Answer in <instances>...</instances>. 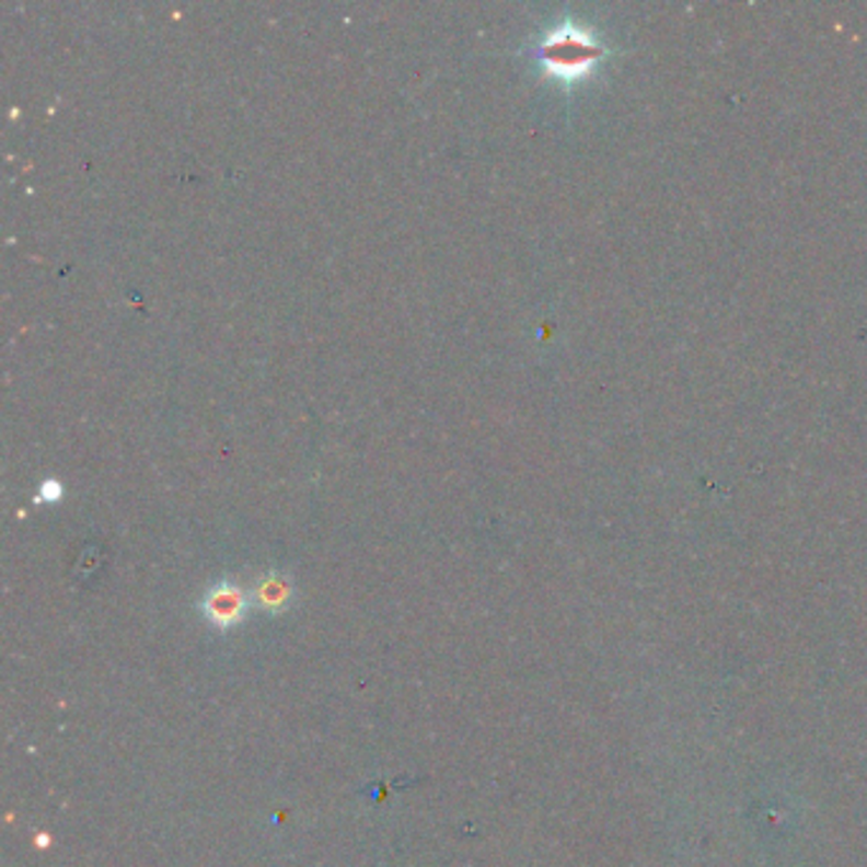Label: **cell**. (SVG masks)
I'll list each match as a JSON object with an SVG mask.
<instances>
[{
	"label": "cell",
	"instance_id": "obj_1",
	"mask_svg": "<svg viewBox=\"0 0 867 867\" xmlns=\"http://www.w3.org/2000/svg\"><path fill=\"white\" fill-rule=\"evenodd\" d=\"M601 57V49L586 31L565 23L542 44V65L550 74L559 79H578L588 72Z\"/></svg>",
	"mask_w": 867,
	"mask_h": 867
},
{
	"label": "cell",
	"instance_id": "obj_2",
	"mask_svg": "<svg viewBox=\"0 0 867 867\" xmlns=\"http://www.w3.org/2000/svg\"><path fill=\"white\" fill-rule=\"evenodd\" d=\"M244 611H247V598L232 582H222V586L211 588L209 596L204 598V613L217 628H232L242 621Z\"/></svg>",
	"mask_w": 867,
	"mask_h": 867
},
{
	"label": "cell",
	"instance_id": "obj_3",
	"mask_svg": "<svg viewBox=\"0 0 867 867\" xmlns=\"http://www.w3.org/2000/svg\"><path fill=\"white\" fill-rule=\"evenodd\" d=\"M257 601L263 609L278 613L288 605L290 601V586L288 580L278 578V575H273V578H265L263 582L257 586Z\"/></svg>",
	"mask_w": 867,
	"mask_h": 867
},
{
	"label": "cell",
	"instance_id": "obj_4",
	"mask_svg": "<svg viewBox=\"0 0 867 867\" xmlns=\"http://www.w3.org/2000/svg\"><path fill=\"white\" fill-rule=\"evenodd\" d=\"M61 494H65V488H61L59 481H44L42 484V492H38V501H57L61 499Z\"/></svg>",
	"mask_w": 867,
	"mask_h": 867
},
{
	"label": "cell",
	"instance_id": "obj_5",
	"mask_svg": "<svg viewBox=\"0 0 867 867\" xmlns=\"http://www.w3.org/2000/svg\"><path fill=\"white\" fill-rule=\"evenodd\" d=\"M36 842H38V847H49V837H46V834H42V837H38Z\"/></svg>",
	"mask_w": 867,
	"mask_h": 867
}]
</instances>
